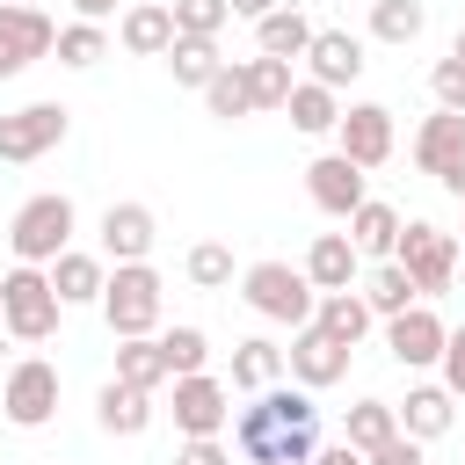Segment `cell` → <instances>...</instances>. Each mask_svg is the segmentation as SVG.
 Returning a JSON list of instances; mask_svg holds the SVG:
<instances>
[{
  "label": "cell",
  "instance_id": "35",
  "mask_svg": "<svg viewBox=\"0 0 465 465\" xmlns=\"http://www.w3.org/2000/svg\"><path fill=\"white\" fill-rule=\"evenodd\" d=\"M51 51H58V65H73V73H87V65H94V58L109 51V29H102V22H65Z\"/></svg>",
  "mask_w": 465,
  "mask_h": 465
},
{
  "label": "cell",
  "instance_id": "32",
  "mask_svg": "<svg viewBox=\"0 0 465 465\" xmlns=\"http://www.w3.org/2000/svg\"><path fill=\"white\" fill-rule=\"evenodd\" d=\"M385 436H400V414H392V400H356V407H349V421H341V443H356V450H378Z\"/></svg>",
  "mask_w": 465,
  "mask_h": 465
},
{
  "label": "cell",
  "instance_id": "28",
  "mask_svg": "<svg viewBox=\"0 0 465 465\" xmlns=\"http://www.w3.org/2000/svg\"><path fill=\"white\" fill-rule=\"evenodd\" d=\"M305 44H312V22L298 7H269L254 22V51H269V58H305Z\"/></svg>",
  "mask_w": 465,
  "mask_h": 465
},
{
  "label": "cell",
  "instance_id": "19",
  "mask_svg": "<svg viewBox=\"0 0 465 465\" xmlns=\"http://www.w3.org/2000/svg\"><path fill=\"white\" fill-rule=\"evenodd\" d=\"M116 36H124L131 58H160V51L174 44V7H167V0H138V7H124Z\"/></svg>",
  "mask_w": 465,
  "mask_h": 465
},
{
  "label": "cell",
  "instance_id": "8",
  "mask_svg": "<svg viewBox=\"0 0 465 465\" xmlns=\"http://www.w3.org/2000/svg\"><path fill=\"white\" fill-rule=\"evenodd\" d=\"M349 341H334L327 327H291V349H283V371H291V385H305V392H327V385H341L349 378Z\"/></svg>",
  "mask_w": 465,
  "mask_h": 465
},
{
  "label": "cell",
  "instance_id": "26",
  "mask_svg": "<svg viewBox=\"0 0 465 465\" xmlns=\"http://www.w3.org/2000/svg\"><path fill=\"white\" fill-rule=\"evenodd\" d=\"M276 378H283V349H276V341H262V334L232 341V371H225L232 392H262V385H276Z\"/></svg>",
  "mask_w": 465,
  "mask_h": 465
},
{
  "label": "cell",
  "instance_id": "39",
  "mask_svg": "<svg viewBox=\"0 0 465 465\" xmlns=\"http://www.w3.org/2000/svg\"><path fill=\"white\" fill-rule=\"evenodd\" d=\"M429 94H436V109H465V58L458 51L429 65Z\"/></svg>",
  "mask_w": 465,
  "mask_h": 465
},
{
  "label": "cell",
  "instance_id": "47",
  "mask_svg": "<svg viewBox=\"0 0 465 465\" xmlns=\"http://www.w3.org/2000/svg\"><path fill=\"white\" fill-rule=\"evenodd\" d=\"M450 51H458V58H465V29H458V44H450Z\"/></svg>",
  "mask_w": 465,
  "mask_h": 465
},
{
  "label": "cell",
  "instance_id": "5",
  "mask_svg": "<svg viewBox=\"0 0 465 465\" xmlns=\"http://www.w3.org/2000/svg\"><path fill=\"white\" fill-rule=\"evenodd\" d=\"M392 262L414 276L421 298H443V291L458 283V232H443V225H429V218H407L400 240H392Z\"/></svg>",
  "mask_w": 465,
  "mask_h": 465
},
{
  "label": "cell",
  "instance_id": "14",
  "mask_svg": "<svg viewBox=\"0 0 465 465\" xmlns=\"http://www.w3.org/2000/svg\"><path fill=\"white\" fill-rule=\"evenodd\" d=\"M305 196H312L327 218H349V211L371 196V182H363V167H356L349 153H320V160L305 167Z\"/></svg>",
  "mask_w": 465,
  "mask_h": 465
},
{
  "label": "cell",
  "instance_id": "43",
  "mask_svg": "<svg viewBox=\"0 0 465 465\" xmlns=\"http://www.w3.org/2000/svg\"><path fill=\"white\" fill-rule=\"evenodd\" d=\"M305 465H363V450H356V443H320Z\"/></svg>",
  "mask_w": 465,
  "mask_h": 465
},
{
  "label": "cell",
  "instance_id": "37",
  "mask_svg": "<svg viewBox=\"0 0 465 465\" xmlns=\"http://www.w3.org/2000/svg\"><path fill=\"white\" fill-rule=\"evenodd\" d=\"M160 349H167V371H174V378H189V371H203V363H211L203 327H167V334H160Z\"/></svg>",
  "mask_w": 465,
  "mask_h": 465
},
{
  "label": "cell",
  "instance_id": "40",
  "mask_svg": "<svg viewBox=\"0 0 465 465\" xmlns=\"http://www.w3.org/2000/svg\"><path fill=\"white\" fill-rule=\"evenodd\" d=\"M436 363H443L450 400H465V327H450V334H443V356H436Z\"/></svg>",
  "mask_w": 465,
  "mask_h": 465
},
{
  "label": "cell",
  "instance_id": "42",
  "mask_svg": "<svg viewBox=\"0 0 465 465\" xmlns=\"http://www.w3.org/2000/svg\"><path fill=\"white\" fill-rule=\"evenodd\" d=\"M363 465H421V443L414 436H385L378 450H363Z\"/></svg>",
  "mask_w": 465,
  "mask_h": 465
},
{
  "label": "cell",
  "instance_id": "24",
  "mask_svg": "<svg viewBox=\"0 0 465 465\" xmlns=\"http://www.w3.org/2000/svg\"><path fill=\"white\" fill-rule=\"evenodd\" d=\"M283 116H291V131H305V138H327V131L341 124V102H334V87H320V80H291V102H283Z\"/></svg>",
  "mask_w": 465,
  "mask_h": 465
},
{
  "label": "cell",
  "instance_id": "44",
  "mask_svg": "<svg viewBox=\"0 0 465 465\" xmlns=\"http://www.w3.org/2000/svg\"><path fill=\"white\" fill-rule=\"evenodd\" d=\"M436 182H443V189H450V196H458V203H465V153H458V160H450V167H443V174H436Z\"/></svg>",
  "mask_w": 465,
  "mask_h": 465
},
{
  "label": "cell",
  "instance_id": "23",
  "mask_svg": "<svg viewBox=\"0 0 465 465\" xmlns=\"http://www.w3.org/2000/svg\"><path fill=\"white\" fill-rule=\"evenodd\" d=\"M458 153H465V109H436V116L414 131V167H421V174H443Z\"/></svg>",
  "mask_w": 465,
  "mask_h": 465
},
{
  "label": "cell",
  "instance_id": "4",
  "mask_svg": "<svg viewBox=\"0 0 465 465\" xmlns=\"http://www.w3.org/2000/svg\"><path fill=\"white\" fill-rule=\"evenodd\" d=\"M73 225H80V211H73V196H58V189H44V196H29L22 211H15V225H7V247H15V262H58L65 247H73Z\"/></svg>",
  "mask_w": 465,
  "mask_h": 465
},
{
  "label": "cell",
  "instance_id": "9",
  "mask_svg": "<svg viewBox=\"0 0 465 465\" xmlns=\"http://www.w3.org/2000/svg\"><path fill=\"white\" fill-rule=\"evenodd\" d=\"M0 407H7L15 429H44V421L58 414V363H44V356L7 363V378H0Z\"/></svg>",
  "mask_w": 465,
  "mask_h": 465
},
{
  "label": "cell",
  "instance_id": "6",
  "mask_svg": "<svg viewBox=\"0 0 465 465\" xmlns=\"http://www.w3.org/2000/svg\"><path fill=\"white\" fill-rule=\"evenodd\" d=\"M240 298H247L262 320H276V327H305L320 291H312L305 269H291V262H254V269H240Z\"/></svg>",
  "mask_w": 465,
  "mask_h": 465
},
{
  "label": "cell",
  "instance_id": "46",
  "mask_svg": "<svg viewBox=\"0 0 465 465\" xmlns=\"http://www.w3.org/2000/svg\"><path fill=\"white\" fill-rule=\"evenodd\" d=\"M225 7H232V15H247V22H262V15H269V7H283V0H225Z\"/></svg>",
  "mask_w": 465,
  "mask_h": 465
},
{
  "label": "cell",
  "instance_id": "15",
  "mask_svg": "<svg viewBox=\"0 0 465 465\" xmlns=\"http://www.w3.org/2000/svg\"><path fill=\"white\" fill-rule=\"evenodd\" d=\"M363 73V36H349V29H312V44H305V80H320V87H349Z\"/></svg>",
  "mask_w": 465,
  "mask_h": 465
},
{
  "label": "cell",
  "instance_id": "29",
  "mask_svg": "<svg viewBox=\"0 0 465 465\" xmlns=\"http://www.w3.org/2000/svg\"><path fill=\"white\" fill-rule=\"evenodd\" d=\"M160 58H167L174 87H196V94H203V80H211V73L225 65V58H218V36H174V44L160 51Z\"/></svg>",
  "mask_w": 465,
  "mask_h": 465
},
{
  "label": "cell",
  "instance_id": "11",
  "mask_svg": "<svg viewBox=\"0 0 465 465\" xmlns=\"http://www.w3.org/2000/svg\"><path fill=\"white\" fill-rule=\"evenodd\" d=\"M334 153H349L363 174L392 160V109L385 102H349L341 124H334Z\"/></svg>",
  "mask_w": 465,
  "mask_h": 465
},
{
  "label": "cell",
  "instance_id": "10",
  "mask_svg": "<svg viewBox=\"0 0 465 465\" xmlns=\"http://www.w3.org/2000/svg\"><path fill=\"white\" fill-rule=\"evenodd\" d=\"M58 44V22L44 7H22V0H0V80L29 73L36 58H51Z\"/></svg>",
  "mask_w": 465,
  "mask_h": 465
},
{
  "label": "cell",
  "instance_id": "3",
  "mask_svg": "<svg viewBox=\"0 0 465 465\" xmlns=\"http://www.w3.org/2000/svg\"><path fill=\"white\" fill-rule=\"evenodd\" d=\"M58 291H51V276L36 269V262H15L7 276H0V327L15 334V341H51L58 334Z\"/></svg>",
  "mask_w": 465,
  "mask_h": 465
},
{
  "label": "cell",
  "instance_id": "22",
  "mask_svg": "<svg viewBox=\"0 0 465 465\" xmlns=\"http://www.w3.org/2000/svg\"><path fill=\"white\" fill-rule=\"evenodd\" d=\"M116 378H124V385H138V392H160V385H174L160 334H124V341H116Z\"/></svg>",
  "mask_w": 465,
  "mask_h": 465
},
{
  "label": "cell",
  "instance_id": "20",
  "mask_svg": "<svg viewBox=\"0 0 465 465\" xmlns=\"http://www.w3.org/2000/svg\"><path fill=\"white\" fill-rule=\"evenodd\" d=\"M94 421H102L109 436H145V429H153V392H138V385L109 378V385L94 392Z\"/></svg>",
  "mask_w": 465,
  "mask_h": 465
},
{
  "label": "cell",
  "instance_id": "7",
  "mask_svg": "<svg viewBox=\"0 0 465 465\" xmlns=\"http://www.w3.org/2000/svg\"><path fill=\"white\" fill-rule=\"evenodd\" d=\"M65 131H73V109H65V102H22V109L0 116V160H7V167L44 160L51 145H65Z\"/></svg>",
  "mask_w": 465,
  "mask_h": 465
},
{
  "label": "cell",
  "instance_id": "48",
  "mask_svg": "<svg viewBox=\"0 0 465 465\" xmlns=\"http://www.w3.org/2000/svg\"><path fill=\"white\" fill-rule=\"evenodd\" d=\"M22 7H36V0H22Z\"/></svg>",
  "mask_w": 465,
  "mask_h": 465
},
{
  "label": "cell",
  "instance_id": "16",
  "mask_svg": "<svg viewBox=\"0 0 465 465\" xmlns=\"http://www.w3.org/2000/svg\"><path fill=\"white\" fill-rule=\"evenodd\" d=\"M305 283L312 291H356V276H363V254H356V240L349 232H312V247H305Z\"/></svg>",
  "mask_w": 465,
  "mask_h": 465
},
{
  "label": "cell",
  "instance_id": "25",
  "mask_svg": "<svg viewBox=\"0 0 465 465\" xmlns=\"http://www.w3.org/2000/svg\"><path fill=\"white\" fill-rule=\"evenodd\" d=\"M312 327H327L334 341L356 349V341L371 334V305H363V291H320V298H312Z\"/></svg>",
  "mask_w": 465,
  "mask_h": 465
},
{
  "label": "cell",
  "instance_id": "41",
  "mask_svg": "<svg viewBox=\"0 0 465 465\" xmlns=\"http://www.w3.org/2000/svg\"><path fill=\"white\" fill-rule=\"evenodd\" d=\"M174 465H232V450H225L218 436H182V450H174Z\"/></svg>",
  "mask_w": 465,
  "mask_h": 465
},
{
  "label": "cell",
  "instance_id": "30",
  "mask_svg": "<svg viewBox=\"0 0 465 465\" xmlns=\"http://www.w3.org/2000/svg\"><path fill=\"white\" fill-rule=\"evenodd\" d=\"M414 298H421V291H414V276H407L392 254H385V262L363 276V305H371V320H392V312H407Z\"/></svg>",
  "mask_w": 465,
  "mask_h": 465
},
{
  "label": "cell",
  "instance_id": "36",
  "mask_svg": "<svg viewBox=\"0 0 465 465\" xmlns=\"http://www.w3.org/2000/svg\"><path fill=\"white\" fill-rule=\"evenodd\" d=\"M182 269H189L196 291H225V283H232V247H225V240H196Z\"/></svg>",
  "mask_w": 465,
  "mask_h": 465
},
{
  "label": "cell",
  "instance_id": "2",
  "mask_svg": "<svg viewBox=\"0 0 465 465\" xmlns=\"http://www.w3.org/2000/svg\"><path fill=\"white\" fill-rule=\"evenodd\" d=\"M102 320H109V334L124 341V334H153L160 327V305H167V283H160V269L153 262H116V276L102 283Z\"/></svg>",
  "mask_w": 465,
  "mask_h": 465
},
{
  "label": "cell",
  "instance_id": "45",
  "mask_svg": "<svg viewBox=\"0 0 465 465\" xmlns=\"http://www.w3.org/2000/svg\"><path fill=\"white\" fill-rule=\"evenodd\" d=\"M73 15H80V22H109V15H116V0H73Z\"/></svg>",
  "mask_w": 465,
  "mask_h": 465
},
{
  "label": "cell",
  "instance_id": "17",
  "mask_svg": "<svg viewBox=\"0 0 465 465\" xmlns=\"http://www.w3.org/2000/svg\"><path fill=\"white\" fill-rule=\"evenodd\" d=\"M153 240H160V225H153L145 203H109V211H102V254H109V262H145Z\"/></svg>",
  "mask_w": 465,
  "mask_h": 465
},
{
  "label": "cell",
  "instance_id": "31",
  "mask_svg": "<svg viewBox=\"0 0 465 465\" xmlns=\"http://www.w3.org/2000/svg\"><path fill=\"white\" fill-rule=\"evenodd\" d=\"M203 109L225 116V124H232V116H254V94H247V65H240V58H225V65L203 80Z\"/></svg>",
  "mask_w": 465,
  "mask_h": 465
},
{
  "label": "cell",
  "instance_id": "18",
  "mask_svg": "<svg viewBox=\"0 0 465 465\" xmlns=\"http://www.w3.org/2000/svg\"><path fill=\"white\" fill-rule=\"evenodd\" d=\"M400 436H414V443H436V436H450V421H458V400H450V385H414L400 407Z\"/></svg>",
  "mask_w": 465,
  "mask_h": 465
},
{
  "label": "cell",
  "instance_id": "12",
  "mask_svg": "<svg viewBox=\"0 0 465 465\" xmlns=\"http://www.w3.org/2000/svg\"><path fill=\"white\" fill-rule=\"evenodd\" d=\"M225 421H232V385L225 378H211V371L174 378V429L182 436H218Z\"/></svg>",
  "mask_w": 465,
  "mask_h": 465
},
{
  "label": "cell",
  "instance_id": "34",
  "mask_svg": "<svg viewBox=\"0 0 465 465\" xmlns=\"http://www.w3.org/2000/svg\"><path fill=\"white\" fill-rule=\"evenodd\" d=\"M240 65H247V94H254V109H283V102H291V58L254 51V58H240Z\"/></svg>",
  "mask_w": 465,
  "mask_h": 465
},
{
  "label": "cell",
  "instance_id": "49",
  "mask_svg": "<svg viewBox=\"0 0 465 465\" xmlns=\"http://www.w3.org/2000/svg\"><path fill=\"white\" fill-rule=\"evenodd\" d=\"M0 378H7V371H0Z\"/></svg>",
  "mask_w": 465,
  "mask_h": 465
},
{
  "label": "cell",
  "instance_id": "33",
  "mask_svg": "<svg viewBox=\"0 0 465 465\" xmlns=\"http://www.w3.org/2000/svg\"><path fill=\"white\" fill-rule=\"evenodd\" d=\"M429 29V7L421 0H371V36L378 44H414Z\"/></svg>",
  "mask_w": 465,
  "mask_h": 465
},
{
  "label": "cell",
  "instance_id": "21",
  "mask_svg": "<svg viewBox=\"0 0 465 465\" xmlns=\"http://www.w3.org/2000/svg\"><path fill=\"white\" fill-rule=\"evenodd\" d=\"M51 291H58V305H94L102 298V283H109V269H102V254H80V247H65L51 269Z\"/></svg>",
  "mask_w": 465,
  "mask_h": 465
},
{
  "label": "cell",
  "instance_id": "1",
  "mask_svg": "<svg viewBox=\"0 0 465 465\" xmlns=\"http://www.w3.org/2000/svg\"><path fill=\"white\" fill-rule=\"evenodd\" d=\"M232 450L247 465H305L320 450V407L305 385H262L247 407H232Z\"/></svg>",
  "mask_w": 465,
  "mask_h": 465
},
{
  "label": "cell",
  "instance_id": "50",
  "mask_svg": "<svg viewBox=\"0 0 465 465\" xmlns=\"http://www.w3.org/2000/svg\"><path fill=\"white\" fill-rule=\"evenodd\" d=\"M458 240H465V232H458Z\"/></svg>",
  "mask_w": 465,
  "mask_h": 465
},
{
  "label": "cell",
  "instance_id": "13",
  "mask_svg": "<svg viewBox=\"0 0 465 465\" xmlns=\"http://www.w3.org/2000/svg\"><path fill=\"white\" fill-rule=\"evenodd\" d=\"M443 334H450V327H443L421 298H414L407 312H392V320H385V349H392V363H400V371H429V363L443 356Z\"/></svg>",
  "mask_w": 465,
  "mask_h": 465
},
{
  "label": "cell",
  "instance_id": "27",
  "mask_svg": "<svg viewBox=\"0 0 465 465\" xmlns=\"http://www.w3.org/2000/svg\"><path fill=\"white\" fill-rule=\"evenodd\" d=\"M400 225H407V218H400L392 203H378V196H363V203L349 211V240H356V254H378V262L392 254V240H400Z\"/></svg>",
  "mask_w": 465,
  "mask_h": 465
},
{
  "label": "cell",
  "instance_id": "38",
  "mask_svg": "<svg viewBox=\"0 0 465 465\" xmlns=\"http://www.w3.org/2000/svg\"><path fill=\"white\" fill-rule=\"evenodd\" d=\"M232 22L225 0H174V36H218Z\"/></svg>",
  "mask_w": 465,
  "mask_h": 465
}]
</instances>
